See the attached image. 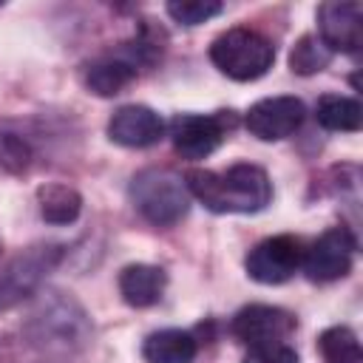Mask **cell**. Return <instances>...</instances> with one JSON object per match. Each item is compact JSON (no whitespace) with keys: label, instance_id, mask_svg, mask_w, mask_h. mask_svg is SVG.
<instances>
[{"label":"cell","instance_id":"6da1fadb","mask_svg":"<svg viewBox=\"0 0 363 363\" xmlns=\"http://www.w3.org/2000/svg\"><path fill=\"white\" fill-rule=\"evenodd\" d=\"M187 190L213 213H258L272 201V182L264 167L238 162L221 173L190 170Z\"/></svg>","mask_w":363,"mask_h":363},{"label":"cell","instance_id":"7a4b0ae2","mask_svg":"<svg viewBox=\"0 0 363 363\" xmlns=\"http://www.w3.org/2000/svg\"><path fill=\"white\" fill-rule=\"evenodd\" d=\"M26 337L45 354H74L91 340V318L71 292H40L34 309L26 318Z\"/></svg>","mask_w":363,"mask_h":363},{"label":"cell","instance_id":"3957f363","mask_svg":"<svg viewBox=\"0 0 363 363\" xmlns=\"http://www.w3.org/2000/svg\"><path fill=\"white\" fill-rule=\"evenodd\" d=\"M130 201L153 227H173L190 210V190L184 176L170 167H145L130 179Z\"/></svg>","mask_w":363,"mask_h":363},{"label":"cell","instance_id":"277c9868","mask_svg":"<svg viewBox=\"0 0 363 363\" xmlns=\"http://www.w3.org/2000/svg\"><path fill=\"white\" fill-rule=\"evenodd\" d=\"M210 60L224 77L235 82H252L272 68L275 45L261 31L238 26V28H227L213 40Z\"/></svg>","mask_w":363,"mask_h":363},{"label":"cell","instance_id":"5b68a950","mask_svg":"<svg viewBox=\"0 0 363 363\" xmlns=\"http://www.w3.org/2000/svg\"><path fill=\"white\" fill-rule=\"evenodd\" d=\"M60 244H34L0 269V309H11L40 289L45 275L60 264Z\"/></svg>","mask_w":363,"mask_h":363},{"label":"cell","instance_id":"8992f818","mask_svg":"<svg viewBox=\"0 0 363 363\" xmlns=\"http://www.w3.org/2000/svg\"><path fill=\"white\" fill-rule=\"evenodd\" d=\"M354 252H357V238L349 227L337 224V227H329L323 230L309 250H303V261H301V269L306 272L309 281H318V284H329V281H337L343 275H349L352 269V261H354Z\"/></svg>","mask_w":363,"mask_h":363},{"label":"cell","instance_id":"52a82bcc","mask_svg":"<svg viewBox=\"0 0 363 363\" xmlns=\"http://www.w3.org/2000/svg\"><path fill=\"white\" fill-rule=\"evenodd\" d=\"M235 125L233 111L218 113H179L170 122V139L182 159H207L227 136V130Z\"/></svg>","mask_w":363,"mask_h":363},{"label":"cell","instance_id":"ba28073f","mask_svg":"<svg viewBox=\"0 0 363 363\" xmlns=\"http://www.w3.org/2000/svg\"><path fill=\"white\" fill-rule=\"evenodd\" d=\"M303 261V244L295 235H269L264 241H258L244 261V269L252 281L258 284H284L289 281Z\"/></svg>","mask_w":363,"mask_h":363},{"label":"cell","instance_id":"9c48e42d","mask_svg":"<svg viewBox=\"0 0 363 363\" xmlns=\"http://www.w3.org/2000/svg\"><path fill=\"white\" fill-rule=\"evenodd\" d=\"M318 40L335 54H357L363 45V9L354 0H329L318 6Z\"/></svg>","mask_w":363,"mask_h":363},{"label":"cell","instance_id":"30bf717a","mask_svg":"<svg viewBox=\"0 0 363 363\" xmlns=\"http://www.w3.org/2000/svg\"><path fill=\"white\" fill-rule=\"evenodd\" d=\"M303 116L306 108L298 96H267L250 105V111L244 113V125L255 139L278 142L292 136L303 125Z\"/></svg>","mask_w":363,"mask_h":363},{"label":"cell","instance_id":"8fae6325","mask_svg":"<svg viewBox=\"0 0 363 363\" xmlns=\"http://www.w3.org/2000/svg\"><path fill=\"white\" fill-rule=\"evenodd\" d=\"M298 320L289 309L269 306V303H250L235 312L230 329L233 335L247 346H264V343H286V337L295 332Z\"/></svg>","mask_w":363,"mask_h":363},{"label":"cell","instance_id":"7c38bea8","mask_svg":"<svg viewBox=\"0 0 363 363\" xmlns=\"http://www.w3.org/2000/svg\"><path fill=\"white\" fill-rule=\"evenodd\" d=\"M164 136V119L147 105H122L108 119V139L122 147H150Z\"/></svg>","mask_w":363,"mask_h":363},{"label":"cell","instance_id":"4fadbf2b","mask_svg":"<svg viewBox=\"0 0 363 363\" xmlns=\"http://www.w3.org/2000/svg\"><path fill=\"white\" fill-rule=\"evenodd\" d=\"M139 74V60L130 48H122L119 54H105L91 60L82 68V82L96 96H116L122 94Z\"/></svg>","mask_w":363,"mask_h":363},{"label":"cell","instance_id":"5bb4252c","mask_svg":"<svg viewBox=\"0 0 363 363\" xmlns=\"http://www.w3.org/2000/svg\"><path fill=\"white\" fill-rule=\"evenodd\" d=\"M164 286H167V272L156 264H128L119 272V295L133 309L159 303Z\"/></svg>","mask_w":363,"mask_h":363},{"label":"cell","instance_id":"9a60e30c","mask_svg":"<svg viewBox=\"0 0 363 363\" xmlns=\"http://www.w3.org/2000/svg\"><path fill=\"white\" fill-rule=\"evenodd\" d=\"M199 354V343L184 329H159L145 337L142 357L145 363H193Z\"/></svg>","mask_w":363,"mask_h":363},{"label":"cell","instance_id":"2e32d148","mask_svg":"<svg viewBox=\"0 0 363 363\" xmlns=\"http://www.w3.org/2000/svg\"><path fill=\"white\" fill-rule=\"evenodd\" d=\"M315 119L320 128L335 133H354L363 125V108L354 96L340 94H323L315 105Z\"/></svg>","mask_w":363,"mask_h":363},{"label":"cell","instance_id":"e0dca14e","mask_svg":"<svg viewBox=\"0 0 363 363\" xmlns=\"http://www.w3.org/2000/svg\"><path fill=\"white\" fill-rule=\"evenodd\" d=\"M37 207L43 221L54 227L74 224L82 213V196L68 184H43L37 190Z\"/></svg>","mask_w":363,"mask_h":363},{"label":"cell","instance_id":"ac0fdd59","mask_svg":"<svg viewBox=\"0 0 363 363\" xmlns=\"http://www.w3.org/2000/svg\"><path fill=\"white\" fill-rule=\"evenodd\" d=\"M318 349L326 363H363V349L349 326H329L318 337Z\"/></svg>","mask_w":363,"mask_h":363},{"label":"cell","instance_id":"d6986e66","mask_svg":"<svg viewBox=\"0 0 363 363\" xmlns=\"http://www.w3.org/2000/svg\"><path fill=\"white\" fill-rule=\"evenodd\" d=\"M332 62V51L318 40V34H303L292 51H289V68L301 77H309V74H318L323 71L326 65Z\"/></svg>","mask_w":363,"mask_h":363},{"label":"cell","instance_id":"ffe728a7","mask_svg":"<svg viewBox=\"0 0 363 363\" xmlns=\"http://www.w3.org/2000/svg\"><path fill=\"white\" fill-rule=\"evenodd\" d=\"M34 162V147L26 136L0 128V167L11 176H23Z\"/></svg>","mask_w":363,"mask_h":363},{"label":"cell","instance_id":"44dd1931","mask_svg":"<svg viewBox=\"0 0 363 363\" xmlns=\"http://www.w3.org/2000/svg\"><path fill=\"white\" fill-rule=\"evenodd\" d=\"M221 3H210V0H182V3H167V14L182 23V26H201L207 20H213L216 14H221Z\"/></svg>","mask_w":363,"mask_h":363},{"label":"cell","instance_id":"7402d4cb","mask_svg":"<svg viewBox=\"0 0 363 363\" xmlns=\"http://www.w3.org/2000/svg\"><path fill=\"white\" fill-rule=\"evenodd\" d=\"M241 363H301V357L289 343H264L250 346Z\"/></svg>","mask_w":363,"mask_h":363}]
</instances>
